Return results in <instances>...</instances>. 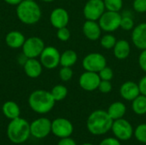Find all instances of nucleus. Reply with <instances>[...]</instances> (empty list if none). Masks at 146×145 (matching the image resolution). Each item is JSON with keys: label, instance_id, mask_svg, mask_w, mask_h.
<instances>
[{"label": "nucleus", "instance_id": "nucleus-1", "mask_svg": "<svg viewBox=\"0 0 146 145\" xmlns=\"http://www.w3.org/2000/svg\"><path fill=\"white\" fill-rule=\"evenodd\" d=\"M114 121L108 112L98 109L90 114L86 121V127L89 132L94 136H101L111 130Z\"/></svg>", "mask_w": 146, "mask_h": 145}, {"label": "nucleus", "instance_id": "nucleus-2", "mask_svg": "<svg viewBox=\"0 0 146 145\" xmlns=\"http://www.w3.org/2000/svg\"><path fill=\"white\" fill-rule=\"evenodd\" d=\"M56 103L50 91L36 90L28 97V104L32 110L38 114H47L52 110Z\"/></svg>", "mask_w": 146, "mask_h": 145}, {"label": "nucleus", "instance_id": "nucleus-3", "mask_svg": "<svg viewBox=\"0 0 146 145\" xmlns=\"http://www.w3.org/2000/svg\"><path fill=\"white\" fill-rule=\"evenodd\" d=\"M7 136L13 144L25 143L31 136L30 124L27 120L21 117L10 120L7 127Z\"/></svg>", "mask_w": 146, "mask_h": 145}, {"label": "nucleus", "instance_id": "nucleus-4", "mask_svg": "<svg viewBox=\"0 0 146 145\" xmlns=\"http://www.w3.org/2000/svg\"><path fill=\"white\" fill-rule=\"evenodd\" d=\"M16 15L26 25H33L39 21L42 12L35 1L23 0L16 7Z\"/></svg>", "mask_w": 146, "mask_h": 145}, {"label": "nucleus", "instance_id": "nucleus-5", "mask_svg": "<svg viewBox=\"0 0 146 145\" xmlns=\"http://www.w3.org/2000/svg\"><path fill=\"white\" fill-rule=\"evenodd\" d=\"M121 15L119 12L106 10L98 20V24L102 29L106 32H113L120 28Z\"/></svg>", "mask_w": 146, "mask_h": 145}, {"label": "nucleus", "instance_id": "nucleus-6", "mask_svg": "<svg viewBox=\"0 0 146 145\" xmlns=\"http://www.w3.org/2000/svg\"><path fill=\"white\" fill-rule=\"evenodd\" d=\"M45 45L44 41L38 37H30L27 38L22 45V54L26 58H37L44 50Z\"/></svg>", "mask_w": 146, "mask_h": 145}, {"label": "nucleus", "instance_id": "nucleus-7", "mask_svg": "<svg viewBox=\"0 0 146 145\" xmlns=\"http://www.w3.org/2000/svg\"><path fill=\"white\" fill-rule=\"evenodd\" d=\"M111 131L117 139L120 141H127L133 135V128L131 123L124 118L114 121Z\"/></svg>", "mask_w": 146, "mask_h": 145}, {"label": "nucleus", "instance_id": "nucleus-8", "mask_svg": "<svg viewBox=\"0 0 146 145\" xmlns=\"http://www.w3.org/2000/svg\"><path fill=\"white\" fill-rule=\"evenodd\" d=\"M107 66V61L104 55L98 52H92L86 55L82 61V67L86 71L98 73Z\"/></svg>", "mask_w": 146, "mask_h": 145}, {"label": "nucleus", "instance_id": "nucleus-9", "mask_svg": "<svg viewBox=\"0 0 146 145\" xmlns=\"http://www.w3.org/2000/svg\"><path fill=\"white\" fill-rule=\"evenodd\" d=\"M40 57V62L44 68L47 69H54L60 65L61 54L59 50L54 46H46L42 51Z\"/></svg>", "mask_w": 146, "mask_h": 145}, {"label": "nucleus", "instance_id": "nucleus-10", "mask_svg": "<svg viewBox=\"0 0 146 145\" xmlns=\"http://www.w3.org/2000/svg\"><path fill=\"white\" fill-rule=\"evenodd\" d=\"M104 0H88L83 9V14L86 20L98 21L105 12Z\"/></svg>", "mask_w": 146, "mask_h": 145}, {"label": "nucleus", "instance_id": "nucleus-11", "mask_svg": "<svg viewBox=\"0 0 146 145\" xmlns=\"http://www.w3.org/2000/svg\"><path fill=\"white\" fill-rule=\"evenodd\" d=\"M30 132L35 138H44L51 132V121L45 117L36 119L30 124Z\"/></svg>", "mask_w": 146, "mask_h": 145}, {"label": "nucleus", "instance_id": "nucleus-12", "mask_svg": "<svg viewBox=\"0 0 146 145\" xmlns=\"http://www.w3.org/2000/svg\"><path fill=\"white\" fill-rule=\"evenodd\" d=\"M51 132L59 138H68L74 132V126L66 118H56L51 121Z\"/></svg>", "mask_w": 146, "mask_h": 145}, {"label": "nucleus", "instance_id": "nucleus-13", "mask_svg": "<svg viewBox=\"0 0 146 145\" xmlns=\"http://www.w3.org/2000/svg\"><path fill=\"white\" fill-rule=\"evenodd\" d=\"M101 79L98 73L85 71L79 79L80 86L86 91H93L98 89Z\"/></svg>", "mask_w": 146, "mask_h": 145}, {"label": "nucleus", "instance_id": "nucleus-14", "mask_svg": "<svg viewBox=\"0 0 146 145\" xmlns=\"http://www.w3.org/2000/svg\"><path fill=\"white\" fill-rule=\"evenodd\" d=\"M50 21L52 26L56 29L67 26L69 21V15L65 9L61 7L56 8L50 13Z\"/></svg>", "mask_w": 146, "mask_h": 145}, {"label": "nucleus", "instance_id": "nucleus-15", "mask_svg": "<svg viewBox=\"0 0 146 145\" xmlns=\"http://www.w3.org/2000/svg\"><path fill=\"white\" fill-rule=\"evenodd\" d=\"M120 94L123 99L132 102L138 96L140 95L139 84L135 83L134 81H131V80L124 82L121 85Z\"/></svg>", "mask_w": 146, "mask_h": 145}, {"label": "nucleus", "instance_id": "nucleus-16", "mask_svg": "<svg viewBox=\"0 0 146 145\" xmlns=\"http://www.w3.org/2000/svg\"><path fill=\"white\" fill-rule=\"evenodd\" d=\"M132 41L139 50H146V22L139 24L133 29Z\"/></svg>", "mask_w": 146, "mask_h": 145}, {"label": "nucleus", "instance_id": "nucleus-17", "mask_svg": "<svg viewBox=\"0 0 146 145\" xmlns=\"http://www.w3.org/2000/svg\"><path fill=\"white\" fill-rule=\"evenodd\" d=\"M23 69L27 76L32 79L38 78L43 70V65L36 58H27L23 63Z\"/></svg>", "mask_w": 146, "mask_h": 145}, {"label": "nucleus", "instance_id": "nucleus-18", "mask_svg": "<svg viewBox=\"0 0 146 145\" xmlns=\"http://www.w3.org/2000/svg\"><path fill=\"white\" fill-rule=\"evenodd\" d=\"M82 31L86 38L92 41H96L101 37L102 29L96 21L86 20L82 26Z\"/></svg>", "mask_w": 146, "mask_h": 145}, {"label": "nucleus", "instance_id": "nucleus-19", "mask_svg": "<svg viewBox=\"0 0 146 145\" xmlns=\"http://www.w3.org/2000/svg\"><path fill=\"white\" fill-rule=\"evenodd\" d=\"M114 56L118 60H124L127 58L131 52V46L126 39H119L116 41L113 48Z\"/></svg>", "mask_w": 146, "mask_h": 145}, {"label": "nucleus", "instance_id": "nucleus-20", "mask_svg": "<svg viewBox=\"0 0 146 145\" xmlns=\"http://www.w3.org/2000/svg\"><path fill=\"white\" fill-rule=\"evenodd\" d=\"M25 40V36L19 31H11L8 32L5 37V43L11 49H19L22 47Z\"/></svg>", "mask_w": 146, "mask_h": 145}, {"label": "nucleus", "instance_id": "nucleus-21", "mask_svg": "<svg viewBox=\"0 0 146 145\" xmlns=\"http://www.w3.org/2000/svg\"><path fill=\"white\" fill-rule=\"evenodd\" d=\"M2 111L3 115L9 120L18 118L21 115V109L19 105L13 101L5 102L2 106Z\"/></svg>", "mask_w": 146, "mask_h": 145}, {"label": "nucleus", "instance_id": "nucleus-22", "mask_svg": "<svg viewBox=\"0 0 146 145\" xmlns=\"http://www.w3.org/2000/svg\"><path fill=\"white\" fill-rule=\"evenodd\" d=\"M107 112L110 118L113 121H115L124 117L127 112V107L121 102H115L109 106Z\"/></svg>", "mask_w": 146, "mask_h": 145}, {"label": "nucleus", "instance_id": "nucleus-23", "mask_svg": "<svg viewBox=\"0 0 146 145\" xmlns=\"http://www.w3.org/2000/svg\"><path fill=\"white\" fill-rule=\"evenodd\" d=\"M78 60L77 53L73 50H67L61 54L60 65L62 67H69L72 68Z\"/></svg>", "mask_w": 146, "mask_h": 145}, {"label": "nucleus", "instance_id": "nucleus-24", "mask_svg": "<svg viewBox=\"0 0 146 145\" xmlns=\"http://www.w3.org/2000/svg\"><path fill=\"white\" fill-rule=\"evenodd\" d=\"M132 109L138 115L146 114V96L140 94L132 101Z\"/></svg>", "mask_w": 146, "mask_h": 145}, {"label": "nucleus", "instance_id": "nucleus-25", "mask_svg": "<svg viewBox=\"0 0 146 145\" xmlns=\"http://www.w3.org/2000/svg\"><path fill=\"white\" fill-rule=\"evenodd\" d=\"M50 93L56 102H60L68 96V88L63 85H56L51 89Z\"/></svg>", "mask_w": 146, "mask_h": 145}, {"label": "nucleus", "instance_id": "nucleus-26", "mask_svg": "<svg viewBox=\"0 0 146 145\" xmlns=\"http://www.w3.org/2000/svg\"><path fill=\"white\" fill-rule=\"evenodd\" d=\"M116 41L117 40L114 35H112L110 33H107L101 38L100 44H101V46L103 48H104L106 50H111L114 48Z\"/></svg>", "mask_w": 146, "mask_h": 145}, {"label": "nucleus", "instance_id": "nucleus-27", "mask_svg": "<svg viewBox=\"0 0 146 145\" xmlns=\"http://www.w3.org/2000/svg\"><path fill=\"white\" fill-rule=\"evenodd\" d=\"M133 136L139 143L146 144V123L140 124L136 126L133 132Z\"/></svg>", "mask_w": 146, "mask_h": 145}, {"label": "nucleus", "instance_id": "nucleus-28", "mask_svg": "<svg viewBox=\"0 0 146 145\" xmlns=\"http://www.w3.org/2000/svg\"><path fill=\"white\" fill-rule=\"evenodd\" d=\"M106 10L119 12L123 6L122 0H104Z\"/></svg>", "mask_w": 146, "mask_h": 145}, {"label": "nucleus", "instance_id": "nucleus-29", "mask_svg": "<svg viewBox=\"0 0 146 145\" xmlns=\"http://www.w3.org/2000/svg\"><path fill=\"white\" fill-rule=\"evenodd\" d=\"M120 27L125 31H131L134 28V21L131 15H121V25Z\"/></svg>", "mask_w": 146, "mask_h": 145}, {"label": "nucleus", "instance_id": "nucleus-30", "mask_svg": "<svg viewBox=\"0 0 146 145\" xmlns=\"http://www.w3.org/2000/svg\"><path fill=\"white\" fill-rule=\"evenodd\" d=\"M74 75V72L71 68L69 67H62V68L59 71V77L61 80L67 82L69 81Z\"/></svg>", "mask_w": 146, "mask_h": 145}, {"label": "nucleus", "instance_id": "nucleus-31", "mask_svg": "<svg viewBox=\"0 0 146 145\" xmlns=\"http://www.w3.org/2000/svg\"><path fill=\"white\" fill-rule=\"evenodd\" d=\"M98 75L101 79V80H111L114 77L113 70L110 67H104L103 69H101L98 72Z\"/></svg>", "mask_w": 146, "mask_h": 145}, {"label": "nucleus", "instance_id": "nucleus-32", "mask_svg": "<svg viewBox=\"0 0 146 145\" xmlns=\"http://www.w3.org/2000/svg\"><path fill=\"white\" fill-rule=\"evenodd\" d=\"M70 36H71V32H70L69 29L67 28V26L57 29L56 37L59 40H61L62 42H66L70 38Z\"/></svg>", "mask_w": 146, "mask_h": 145}, {"label": "nucleus", "instance_id": "nucleus-33", "mask_svg": "<svg viewBox=\"0 0 146 145\" xmlns=\"http://www.w3.org/2000/svg\"><path fill=\"white\" fill-rule=\"evenodd\" d=\"M133 9L138 13H145L146 0H133Z\"/></svg>", "mask_w": 146, "mask_h": 145}, {"label": "nucleus", "instance_id": "nucleus-34", "mask_svg": "<svg viewBox=\"0 0 146 145\" xmlns=\"http://www.w3.org/2000/svg\"><path fill=\"white\" fill-rule=\"evenodd\" d=\"M112 84L110 80H101L99 86H98V90L100 92L104 93V94H107L110 93L112 91Z\"/></svg>", "mask_w": 146, "mask_h": 145}, {"label": "nucleus", "instance_id": "nucleus-35", "mask_svg": "<svg viewBox=\"0 0 146 145\" xmlns=\"http://www.w3.org/2000/svg\"><path fill=\"white\" fill-rule=\"evenodd\" d=\"M99 145H121V141L119 139H117L116 138H106L104 139H103Z\"/></svg>", "mask_w": 146, "mask_h": 145}, {"label": "nucleus", "instance_id": "nucleus-36", "mask_svg": "<svg viewBox=\"0 0 146 145\" xmlns=\"http://www.w3.org/2000/svg\"><path fill=\"white\" fill-rule=\"evenodd\" d=\"M139 65L140 68L146 73V50H143L139 56Z\"/></svg>", "mask_w": 146, "mask_h": 145}, {"label": "nucleus", "instance_id": "nucleus-37", "mask_svg": "<svg viewBox=\"0 0 146 145\" xmlns=\"http://www.w3.org/2000/svg\"><path fill=\"white\" fill-rule=\"evenodd\" d=\"M57 145H77V144L73 138L68 137V138H60V141L57 143Z\"/></svg>", "mask_w": 146, "mask_h": 145}, {"label": "nucleus", "instance_id": "nucleus-38", "mask_svg": "<svg viewBox=\"0 0 146 145\" xmlns=\"http://www.w3.org/2000/svg\"><path fill=\"white\" fill-rule=\"evenodd\" d=\"M139 84V91H140V94L146 96V75L144 76L140 80L139 82L138 83Z\"/></svg>", "mask_w": 146, "mask_h": 145}, {"label": "nucleus", "instance_id": "nucleus-39", "mask_svg": "<svg viewBox=\"0 0 146 145\" xmlns=\"http://www.w3.org/2000/svg\"><path fill=\"white\" fill-rule=\"evenodd\" d=\"M6 3L10 4V5H18L19 3H21L23 0H3Z\"/></svg>", "mask_w": 146, "mask_h": 145}, {"label": "nucleus", "instance_id": "nucleus-40", "mask_svg": "<svg viewBox=\"0 0 146 145\" xmlns=\"http://www.w3.org/2000/svg\"><path fill=\"white\" fill-rule=\"evenodd\" d=\"M41 1H43V2H44V3H51V2H53V1H55V0H41Z\"/></svg>", "mask_w": 146, "mask_h": 145}, {"label": "nucleus", "instance_id": "nucleus-41", "mask_svg": "<svg viewBox=\"0 0 146 145\" xmlns=\"http://www.w3.org/2000/svg\"><path fill=\"white\" fill-rule=\"evenodd\" d=\"M81 145H93L92 144H90V143H85V144H82Z\"/></svg>", "mask_w": 146, "mask_h": 145}, {"label": "nucleus", "instance_id": "nucleus-42", "mask_svg": "<svg viewBox=\"0 0 146 145\" xmlns=\"http://www.w3.org/2000/svg\"><path fill=\"white\" fill-rule=\"evenodd\" d=\"M30 1H34V0H30Z\"/></svg>", "mask_w": 146, "mask_h": 145}]
</instances>
